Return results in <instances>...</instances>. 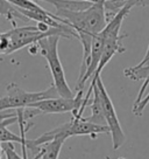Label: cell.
<instances>
[{
	"label": "cell",
	"mask_w": 149,
	"mask_h": 159,
	"mask_svg": "<svg viewBox=\"0 0 149 159\" xmlns=\"http://www.w3.org/2000/svg\"><path fill=\"white\" fill-rule=\"evenodd\" d=\"M124 74L126 77L133 80V81H140V80H144V83L141 85L139 91V95L135 99L134 105H138L143 99V95H144V90L147 89V87L149 84V65L146 66H135V67H129V68H126L124 70Z\"/></svg>",
	"instance_id": "6"
},
{
	"label": "cell",
	"mask_w": 149,
	"mask_h": 159,
	"mask_svg": "<svg viewBox=\"0 0 149 159\" xmlns=\"http://www.w3.org/2000/svg\"><path fill=\"white\" fill-rule=\"evenodd\" d=\"M2 153H5L4 148H2V143H0V159L2 158Z\"/></svg>",
	"instance_id": "11"
},
{
	"label": "cell",
	"mask_w": 149,
	"mask_h": 159,
	"mask_svg": "<svg viewBox=\"0 0 149 159\" xmlns=\"http://www.w3.org/2000/svg\"><path fill=\"white\" fill-rule=\"evenodd\" d=\"M62 38L60 34H51L41 39L37 42L39 46V53H40L48 62L50 73L53 76V81L55 88L61 97L72 98L76 96L74 91L68 84V81L65 79V73L63 66L58 55V42Z\"/></svg>",
	"instance_id": "1"
},
{
	"label": "cell",
	"mask_w": 149,
	"mask_h": 159,
	"mask_svg": "<svg viewBox=\"0 0 149 159\" xmlns=\"http://www.w3.org/2000/svg\"><path fill=\"white\" fill-rule=\"evenodd\" d=\"M118 159H126V158H124V157H120V158H118Z\"/></svg>",
	"instance_id": "13"
},
{
	"label": "cell",
	"mask_w": 149,
	"mask_h": 159,
	"mask_svg": "<svg viewBox=\"0 0 149 159\" xmlns=\"http://www.w3.org/2000/svg\"><path fill=\"white\" fill-rule=\"evenodd\" d=\"M70 134L72 136H90L96 138L100 134H109V128L107 125L96 124L87 120H84L83 117H74L70 120Z\"/></svg>",
	"instance_id": "5"
},
{
	"label": "cell",
	"mask_w": 149,
	"mask_h": 159,
	"mask_svg": "<svg viewBox=\"0 0 149 159\" xmlns=\"http://www.w3.org/2000/svg\"><path fill=\"white\" fill-rule=\"evenodd\" d=\"M0 39H1V33H0Z\"/></svg>",
	"instance_id": "14"
},
{
	"label": "cell",
	"mask_w": 149,
	"mask_h": 159,
	"mask_svg": "<svg viewBox=\"0 0 149 159\" xmlns=\"http://www.w3.org/2000/svg\"><path fill=\"white\" fill-rule=\"evenodd\" d=\"M85 1H90V2H98L99 0H85Z\"/></svg>",
	"instance_id": "12"
},
{
	"label": "cell",
	"mask_w": 149,
	"mask_h": 159,
	"mask_svg": "<svg viewBox=\"0 0 149 159\" xmlns=\"http://www.w3.org/2000/svg\"><path fill=\"white\" fill-rule=\"evenodd\" d=\"M146 65H149V45H148L147 53H146V55H144V57L142 59V61H141L138 66H139V67H141V66H146Z\"/></svg>",
	"instance_id": "10"
},
{
	"label": "cell",
	"mask_w": 149,
	"mask_h": 159,
	"mask_svg": "<svg viewBox=\"0 0 149 159\" xmlns=\"http://www.w3.org/2000/svg\"><path fill=\"white\" fill-rule=\"evenodd\" d=\"M91 83H97V87L99 89L100 98H101V103H103V110H104L105 119H106V124L109 128V134L112 136V144H113V150H118L121 148L124 143L126 142V134H125L124 130L121 128V124L119 122V118L117 116V111L112 99L109 98V93L105 88L104 83L101 77H98L95 81H91Z\"/></svg>",
	"instance_id": "3"
},
{
	"label": "cell",
	"mask_w": 149,
	"mask_h": 159,
	"mask_svg": "<svg viewBox=\"0 0 149 159\" xmlns=\"http://www.w3.org/2000/svg\"><path fill=\"white\" fill-rule=\"evenodd\" d=\"M84 99L83 90H78L77 94L72 98L66 97H53V98H45L39 102L32 103L30 108H35L40 111L41 114H65V112H72V115H77L82 108ZM28 107V108H29Z\"/></svg>",
	"instance_id": "4"
},
{
	"label": "cell",
	"mask_w": 149,
	"mask_h": 159,
	"mask_svg": "<svg viewBox=\"0 0 149 159\" xmlns=\"http://www.w3.org/2000/svg\"><path fill=\"white\" fill-rule=\"evenodd\" d=\"M0 15L5 16L8 21H11L13 27H16L15 19H18V18H26L25 15H22L19 12V8L15 7L13 4H11L8 0H0Z\"/></svg>",
	"instance_id": "9"
},
{
	"label": "cell",
	"mask_w": 149,
	"mask_h": 159,
	"mask_svg": "<svg viewBox=\"0 0 149 159\" xmlns=\"http://www.w3.org/2000/svg\"><path fill=\"white\" fill-rule=\"evenodd\" d=\"M15 122H19V111H18V116L0 120V143H8V142L19 143V144L22 143L23 137L21 134L20 136L19 134H15L7 129L10 125L14 124Z\"/></svg>",
	"instance_id": "7"
},
{
	"label": "cell",
	"mask_w": 149,
	"mask_h": 159,
	"mask_svg": "<svg viewBox=\"0 0 149 159\" xmlns=\"http://www.w3.org/2000/svg\"><path fill=\"white\" fill-rule=\"evenodd\" d=\"M60 96L53 84L43 91H26L15 83H8L6 87V95L0 97V111L16 110L21 108H28L32 103L39 102L45 98H53Z\"/></svg>",
	"instance_id": "2"
},
{
	"label": "cell",
	"mask_w": 149,
	"mask_h": 159,
	"mask_svg": "<svg viewBox=\"0 0 149 159\" xmlns=\"http://www.w3.org/2000/svg\"><path fill=\"white\" fill-rule=\"evenodd\" d=\"M66 139L68 138L65 136H58L49 143H45V145H42V148L40 150L41 159H58L61 149H62V146Z\"/></svg>",
	"instance_id": "8"
}]
</instances>
